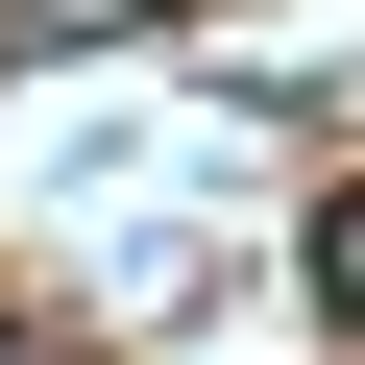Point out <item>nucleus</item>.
<instances>
[{
    "label": "nucleus",
    "mask_w": 365,
    "mask_h": 365,
    "mask_svg": "<svg viewBox=\"0 0 365 365\" xmlns=\"http://www.w3.org/2000/svg\"><path fill=\"white\" fill-rule=\"evenodd\" d=\"M98 25H146V0H0V49H98Z\"/></svg>",
    "instance_id": "f257e3e1"
},
{
    "label": "nucleus",
    "mask_w": 365,
    "mask_h": 365,
    "mask_svg": "<svg viewBox=\"0 0 365 365\" xmlns=\"http://www.w3.org/2000/svg\"><path fill=\"white\" fill-rule=\"evenodd\" d=\"M317 292H341V317H365V195H341V244H317Z\"/></svg>",
    "instance_id": "f03ea898"
}]
</instances>
